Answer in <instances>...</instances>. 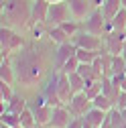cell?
I'll use <instances>...</instances> for the list:
<instances>
[{
	"mask_svg": "<svg viewBox=\"0 0 126 128\" xmlns=\"http://www.w3.org/2000/svg\"><path fill=\"white\" fill-rule=\"evenodd\" d=\"M77 49H92V51H102V47H104V39L98 37V35H92L88 33V30H80L73 39Z\"/></svg>",
	"mask_w": 126,
	"mask_h": 128,
	"instance_id": "obj_5",
	"label": "cell"
},
{
	"mask_svg": "<svg viewBox=\"0 0 126 128\" xmlns=\"http://www.w3.org/2000/svg\"><path fill=\"white\" fill-rule=\"evenodd\" d=\"M26 43H28V37L20 30L10 28V26L0 28V53H2V59H8L12 53L22 49Z\"/></svg>",
	"mask_w": 126,
	"mask_h": 128,
	"instance_id": "obj_2",
	"label": "cell"
},
{
	"mask_svg": "<svg viewBox=\"0 0 126 128\" xmlns=\"http://www.w3.org/2000/svg\"><path fill=\"white\" fill-rule=\"evenodd\" d=\"M0 124L2 126H20V116L4 110V112H0Z\"/></svg>",
	"mask_w": 126,
	"mask_h": 128,
	"instance_id": "obj_22",
	"label": "cell"
},
{
	"mask_svg": "<svg viewBox=\"0 0 126 128\" xmlns=\"http://www.w3.org/2000/svg\"><path fill=\"white\" fill-rule=\"evenodd\" d=\"M30 12H33V0H2V26L16 28L26 33L30 26Z\"/></svg>",
	"mask_w": 126,
	"mask_h": 128,
	"instance_id": "obj_1",
	"label": "cell"
},
{
	"mask_svg": "<svg viewBox=\"0 0 126 128\" xmlns=\"http://www.w3.org/2000/svg\"><path fill=\"white\" fill-rule=\"evenodd\" d=\"M14 94H16V92H14V86H10L6 82H0V102H2V104L10 102Z\"/></svg>",
	"mask_w": 126,
	"mask_h": 128,
	"instance_id": "obj_26",
	"label": "cell"
},
{
	"mask_svg": "<svg viewBox=\"0 0 126 128\" xmlns=\"http://www.w3.org/2000/svg\"><path fill=\"white\" fill-rule=\"evenodd\" d=\"M120 88H122V90L126 92V75H124V79H122V84H120Z\"/></svg>",
	"mask_w": 126,
	"mask_h": 128,
	"instance_id": "obj_33",
	"label": "cell"
},
{
	"mask_svg": "<svg viewBox=\"0 0 126 128\" xmlns=\"http://www.w3.org/2000/svg\"><path fill=\"white\" fill-rule=\"evenodd\" d=\"M65 20H71V10H69V4L67 0H63V2H53L49 6V14H47V20H45V26L49 30L51 26H57Z\"/></svg>",
	"mask_w": 126,
	"mask_h": 128,
	"instance_id": "obj_4",
	"label": "cell"
},
{
	"mask_svg": "<svg viewBox=\"0 0 126 128\" xmlns=\"http://www.w3.org/2000/svg\"><path fill=\"white\" fill-rule=\"evenodd\" d=\"M102 51H92V49H77L75 57L80 59V63H94L98 57H100Z\"/></svg>",
	"mask_w": 126,
	"mask_h": 128,
	"instance_id": "obj_21",
	"label": "cell"
},
{
	"mask_svg": "<svg viewBox=\"0 0 126 128\" xmlns=\"http://www.w3.org/2000/svg\"><path fill=\"white\" fill-rule=\"evenodd\" d=\"M57 96H59V100L63 102V106H67L71 102V98L75 96V92H73V88L69 84V77L65 73H61V71L57 75Z\"/></svg>",
	"mask_w": 126,
	"mask_h": 128,
	"instance_id": "obj_12",
	"label": "cell"
},
{
	"mask_svg": "<svg viewBox=\"0 0 126 128\" xmlns=\"http://www.w3.org/2000/svg\"><path fill=\"white\" fill-rule=\"evenodd\" d=\"M67 4H69V10H71V18L73 20H86L90 14L96 10L92 4V0H67Z\"/></svg>",
	"mask_w": 126,
	"mask_h": 128,
	"instance_id": "obj_8",
	"label": "cell"
},
{
	"mask_svg": "<svg viewBox=\"0 0 126 128\" xmlns=\"http://www.w3.org/2000/svg\"><path fill=\"white\" fill-rule=\"evenodd\" d=\"M0 82L16 86V71H14L10 59H2V63H0Z\"/></svg>",
	"mask_w": 126,
	"mask_h": 128,
	"instance_id": "obj_15",
	"label": "cell"
},
{
	"mask_svg": "<svg viewBox=\"0 0 126 128\" xmlns=\"http://www.w3.org/2000/svg\"><path fill=\"white\" fill-rule=\"evenodd\" d=\"M59 26H61L63 30H65V33H67L71 39H73V37H75V35L82 30V22H80V20H73V18H71V20H65V22H61Z\"/></svg>",
	"mask_w": 126,
	"mask_h": 128,
	"instance_id": "obj_24",
	"label": "cell"
},
{
	"mask_svg": "<svg viewBox=\"0 0 126 128\" xmlns=\"http://www.w3.org/2000/svg\"><path fill=\"white\" fill-rule=\"evenodd\" d=\"M104 47L102 51L110 53V55H120L122 53V47H124V41H126V35L124 33H116V30H110L104 37Z\"/></svg>",
	"mask_w": 126,
	"mask_h": 128,
	"instance_id": "obj_7",
	"label": "cell"
},
{
	"mask_svg": "<svg viewBox=\"0 0 126 128\" xmlns=\"http://www.w3.org/2000/svg\"><path fill=\"white\" fill-rule=\"evenodd\" d=\"M124 35H126V30H124Z\"/></svg>",
	"mask_w": 126,
	"mask_h": 128,
	"instance_id": "obj_37",
	"label": "cell"
},
{
	"mask_svg": "<svg viewBox=\"0 0 126 128\" xmlns=\"http://www.w3.org/2000/svg\"><path fill=\"white\" fill-rule=\"evenodd\" d=\"M67 77H69V84H71V88H73L75 94H80V92L86 90V79H84L80 73H77V71H75V73H69Z\"/></svg>",
	"mask_w": 126,
	"mask_h": 128,
	"instance_id": "obj_25",
	"label": "cell"
},
{
	"mask_svg": "<svg viewBox=\"0 0 126 128\" xmlns=\"http://www.w3.org/2000/svg\"><path fill=\"white\" fill-rule=\"evenodd\" d=\"M92 100L86 96V92H80V94H75L73 98H71V102L67 104V110L71 112V116L73 118H84L88 112L92 110Z\"/></svg>",
	"mask_w": 126,
	"mask_h": 128,
	"instance_id": "obj_6",
	"label": "cell"
},
{
	"mask_svg": "<svg viewBox=\"0 0 126 128\" xmlns=\"http://www.w3.org/2000/svg\"><path fill=\"white\" fill-rule=\"evenodd\" d=\"M75 53H77V47H75L73 41L57 45V49H55V67L61 69L63 65H65V61H69L71 57H75Z\"/></svg>",
	"mask_w": 126,
	"mask_h": 128,
	"instance_id": "obj_9",
	"label": "cell"
},
{
	"mask_svg": "<svg viewBox=\"0 0 126 128\" xmlns=\"http://www.w3.org/2000/svg\"><path fill=\"white\" fill-rule=\"evenodd\" d=\"M106 116H108V112H104V110H100V108H94V106H92V110L84 116V124L90 126V128H102Z\"/></svg>",
	"mask_w": 126,
	"mask_h": 128,
	"instance_id": "obj_14",
	"label": "cell"
},
{
	"mask_svg": "<svg viewBox=\"0 0 126 128\" xmlns=\"http://www.w3.org/2000/svg\"><path fill=\"white\" fill-rule=\"evenodd\" d=\"M92 104H94V108H100V110H104V112H110V110H114V108H116V106H114V102L110 100L106 94L96 96V98L92 100Z\"/></svg>",
	"mask_w": 126,
	"mask_h": 128,
	"instance_id": "obj_19",
	"label": "cell"
},
{
	"mask_svg": "<svg viewBox=\"0 0 126 128\" xmlns=\"http://www.w3.org/2000/svg\"><path fill=\"white\" fill-rule=\"evenodd\" d=\"M124 6H122V0H106V2L100 6V10H102V14L108 18V20H112L116 14L122 10Z\"/></svg>",
	"mask_w": 126,
	"mask_h": 128,
	"instance_id": "obj_17",
	"label": "cell"
},
{
	"mask_svg": "<svg viewBox=\"0 0 126 128\" xmlns=\"http://www.w3.org/2000/svg\"><path fill=\"white\" fill-rule=\"evenodd\" d=\"M122 6H124V8H126V0H122Z\"/></svg>",
	"mask_w": 126,
	"mask_h": 128,
	"instance_id": "obj_36",
	"label": "cell"
},
{
	"mask_svg": "<svg viewBox=\"0 0 126 128\" xmlns=\"http://www.w3.org/2000/svg\"><path fill=\"white\" fill-rule=\"evenodd\" d=\"M77 67H80V59H77V57H71L69 61H65V65H63L59 71H61V73H65V75H69V73H75Z\"/></svg>",
	"mask_w": 126,
	"mask_h": 128,
	"instance_id": "obj_28",
	"label": "cell"
},
{
	"mask_svg": "<svg viewBox=\"0 0 126 128\" xmlns=\"http://www.w3.org/2000/svg\"><path fill=\"white\" fill-rule=\"evenodd\" d=\"M20 126H22V128H33V126H37L35 112L30 110V108H26V110L20 112Z\"/></svg>",
	"mask_w": 126,
	"mask_h": 128,
	"instance_id": "obj_23",
	"label": "cell"
},
{
	"mask_svg": "<svg viewBox=\"0 0 126 128\" xmlns=\"http://www.w3.org/2000/svg\"><path fill=\"white\" fill-rule=\"evenodd\" d=\"M116 108H118V110H126V92H124V90L120 92L118 100H116Z\"/></svg>",
	"mask_w": 126,
	"mask_h": 128,
	"instance_id": "obj_29",
	"label": "cell"
},
{
	"mask_svg": "<svg viewBox=\"0 0 126 128\" xmlns=\"http://www.w3.org/2000/svg\"><path fill=\"white\" fill-rule=\"evenodd\" d=\"M49 6H51V2H47V0H35V2H33V12H30V26H28V30L33 28L35 24H45L47 14H49Z\"/></svg>",
	"mask_w": 126,
	"mask_h": 128,
	"instance_id": "obj_11",
	"label": "cell"
},
{
	"mask_svg": "<svg viewBox=\"0 0 126 128\" xmlns=\"http://www.w3.org/2000/svg\"><path fill=\"white\" fill-rule=\"evenodd\" d=\"M110 26H112V30H116V33H124L126 30V8H122L116 16L110 20Z\"/></svg>",
	"mask_w": 126,
	"mask_h": 128,
	"instance_id": "obj_20",
	"label": "cell"
},
{
	"mask_svg": "<svg viewBox=\"0 0 126 128\" xmlns=\"http://www.w3.org/2000/svg\"><path fill=\"white\" fill-rule=\"evenodd\" d=\"M33 112H35V118H37V124H39V126H45V128L49 126V122H51V118H53V106L43 104V106L35 108Z\"/></svg>",
	"mask_w": 126,
	"mask_h": 128,
	"instance_id": "obj_16",
	"label": "cell"
},
{
	"mask_svg": "<svg viewBox=\"0 0 126 128\" xmlns=\"http://www.w3.org/2000/svg\"><path fill=\"white\" fill-rule=\"evenodd\" d=\"M120 55H122V57L126 59V41H124V47H122V53H120Z\"/></svg>",
	"mask_w": 126,
	"mask_h": 128,
	"instance_id": "obj_32",
	"label": "cell"
},
{
	"mask_svg": "<svg viewBox=\"0 0 126 128\" xmlns=\"http://www.w3.org/2000/svg\"><path fill=\"white\" fill-rule=\"evenodd\" d=\"M47 37H49L55 45H63V43H67V41H71V37L65 33V30H63L59 24L57 26H51L49 30H47Z\"/></svg>",
	"mask_w": 126,
	"mask_h": 128,
	"instance_id": "obj_18",
	"label": "cell"
},
{
	"mask_svg": "<svg viewBox=\"0 0 126 128\" xmlns=\"http://www.w3.org/2000/svg\"><path fill=\"white\" fill-rule=\"evenodd\" d=\"M124 73H126V69H124Z\"/></svg>",
	"mask_w": 126,
	"mask_h": 128,
	"instance_id": "obj_38",
	"label": "cell"
},
{
	"mask_svg": "<svg viewBox=\"0 0 126 128\" xmlns=\"http://www.w3.org/2000/svg\"><path fill=\"white\" fill-rule=\"evenodd\" d=\"M33 2H35V0H33Z\"/></svg>",
	"mask_w": 126,
	"mask_h": 128,
	"instance_id": "obj_39",
	"label": "cell"
},
{
	"mask_svg": "<svg viewBox=\"0 0 126 128\" xmlns=\"http://www.w3.org/2000/svg\"><path fill=\"white\" fill-rule=\"evenodd\" d=\"M2 128H22V126H2Z\"/></svg>",
	"mask_w": 126,
	"mask_h": 128,
	"instance_id": "obj_35",
	"label": "cell"
},
{
	"mask_svg": "<svg viewBox=\"0 0 126 128\" xmlns=\"http://www.w3.org/2000/svg\"><path fill=\"white\" fill-rule=\"evenodd\" d=\"M84 92H86V96H88L90 100H94L96 96H100V94H102V79H98V82H92V84H88Z\"/></svg>",
	"mask_w": 126,
	"mask_h": 128,
	"instance_id": "obj_27",
	"label": "cell"
},
{
	"mask_svg": "<svg viewBox=\"0 0 126 128\" xmlns=\"http://www.w3.org/2000/svg\"><path fill=\"white\" fill-rule=\"evenodd\" d=\"M82 30H88V33H92V35L104 37L106 33H110V30H112V26H110V20L102 14V10L96 8L86 20H82Z\"/></svg>",
	"mask_w": 126,
	"mask_h": 128,
	"instance_id": "obj_3",
	"label": "cell"
},
{
	"mask_svg": "<svg viewBox=\"0 0 126 128\" xmlns=\"http://www.w3.org/2000/svg\"><path fill=\"white\" fill-rule=\"evenodd\" d=\"M67 128H84V118H73Z\"/></svg>",
	"mask_w": 126,
	"mask_h": 128,
	"instance_id": "obj_30",
	"label": "cell"
},
{
	"mask_svg": "<svg viewBox=\"0 0 126 128\" xmlns=\"http://www.w3.org/2000/svg\"><path fill=\"white\" fill-rule=\"evenodd\" d=\"M71 120H73V116L67 110V106H55L53 108V118H51L47 128H67L71 124Z\"/></svg>",
	"mask_w": 126,
	"mask_h": 128,
	"instance_id": "obj_10",
	"label": "cell"
},
{
	"mask_svg": "<svg viewBox=\"0 0 126 128\" xmlns=\"http://www.w3.org/2000/svg\"><path fill=\"white\" fill-rule=\"evenodd\" d=\"M47 2H51V4H53V2H63V0H47Z\"/></svg>",
	"mask_w": 126,
	"mask_h": 128,
	"instance_id": "obj_34",
	"label": "cell"
},
{
	"mask_svg": "<svg viewBox=\"0 0 126 128\" xmlns=\"http://www.w3.org/2000/svg\"><path fill=\"white\" fill-rule=\"evenodd\" d=\"M26 108H28V100H26V96H24V94H20V92L14 94L10 102L2 104V112H4V110H8V112H12V114H18V116H20V112H22V110H26Z\"/></svg>",
	"mask_w": 126,
	"mask_h": 128,
	"instance_id": "obj_13",
	"label": "cell"
},
{
	"mask_svg": "<svg viewBox=\"0 0 126 128\" xmlns=\"http://www.w3.org/2000/svg\"><path fill=\"white\" fill-rule=\"evenodd\" d=\"M106 2V0H92V4H94V8H100L102 4Z\"/></svg>",
	"mask_w": 126,
	"mask_h": 128,
	"instance_id": "obj_31",
	"label": "cell"
}]
</instances>
